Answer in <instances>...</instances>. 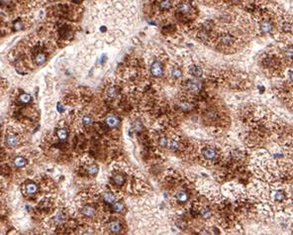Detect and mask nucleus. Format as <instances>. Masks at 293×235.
Returning a JSON list of instances; mask_svg holds the SVG:
<instances>
[{"label": "nucleus", "mask_w": 293, "mask_h": 235, "mask_svg": "<svg viewBox=\"0 0 293 235\" xmlns=\"http://www.w3.org/2000/svg\"><path fill=\"white\" fill-rule=\"evenodd\" d=\"M202 154L206 160H214L217 157V151L212 147H206L203 149Z\"/></svg>", "instance_id": "nucleus-1"}, {"label": "nucleus", "mask_w": 293, "mask_h": 235, "mask_svg": "<svg viewBox=\"0 0 293 235\" xmlns=\"http://www.w3.org/2000/svg\"><path fill=\"white\" fill-rule=\"evenodd\" d=\"M186 87L192 92H198L201 89V83L197 80H188Z\"/></svg>", "instance_id": "nucleus-2"}, {"label": "nucleus", "mask_w": 293, "mask_h": 235, "mask_svg": "<svg viewBox=\"0 0 293 235\" xmlns=\"http://www.w3.org/2000/svg\"><path fill=\"white\" fill-rule=\"evenodd\" d=\"M151 72L155 77H161L163 75V67L159 62H155L151 67Z\"/></svg>", "instance_id": "nucleus-3"}, {"label": "nucleus", "mask_w": 293, "mask_h": 235, "mask_svg": "<svg viewBox=\"0 0 293 235\" xmlns=\"http://www.w3.org/2000/svg\"><path fill=\"white\" fill-rule=\"evenodd\" d=\"M273 29V24L270 22V21H263L260 24V31L261 33L263 34H268L270 33Z\"/></svg>", "instance_id": "nucleus-4"}, {"label": "nucleus", "mask_w": 293, "mask_h": 235, "mask_svg": "<svg viewBox=\"0 0 293 235\" xmlns=\"http://www.w3.org/2000/svg\"><path fill=\"white\" fill-rule=\"evenodd\" d=\"M105 122L109 127L113 128V127H116L117 125L119 124V119H118V117H116L115 115H109L106 117Z\"/></svg>", "instance_id": "nucleus-5"}, {"label": "nucleus", "mask_w": 293, "mask_h": 235, "mask_svg": "<svg viewBox=\"0 0 293 235\" xmlns=\"http://www.w3.org/2000/svg\"><path fill=\"white\" fill-rule=\"evenodd\" d=\"M82 214L87 216V217H91V216H93L95 214V208H94L93 206L86 205L82 208Z\"/></svg>", "instance_id": "nucleus-6"}, {"label": "nucleus", "mask_w": 293, "mask_h": 235, "mask_svg": "<svg viewBox=\"0 0 293 235\" xmlns=\"http://www.w3.org/2000/svg\"><path fill=\"white\" fill-rule=\"evenodd\" d=\"M189 72L193 75V77H201V75H202L203 70H202V69H201L199 66H192L191 67H190Z\"/></svg>", "instance_id": "nucleus-7"}, {"label": "nucleus", "mask_w": 293, "mask_h": 235, "mask_svg": "<svg viewBox=\"0 0 293 235\" xmlns=\"http://www.w3.org/2000/svg\"><path fill=\"white\" fill-rule=\"evenodd\" d=\"M110 230H111L113 233H119L121 231V224L118 221H112L111 223L109 224Z\"/></svg>", "instance_id": "nucleus-8"}, {"label": "nucleus", "mask_w": 293, "mask_h": 235, "mask_svg": "<svg viewBox=\"0 0 293 235\" xmlns=\"http://www.w3.org/2000/svg\"><path fill=\"white\" fill-rule=\"evenodd\" d=\"M178 11L180 13H182V14H186V13H188L190 11V9H191V7H190V5L186 3V2H182V3H180L178 5Z\"/></svg>", "instance_id": "nucleus-9"}, {"label": "nucleus", "mask_w": 293, "mask_h": 235, "mask_svg": "<svg viewBox=\"0 0 293 235\" xmlns=\"http://www.w3.org/2000/svg\"><path fill=\"white\" fill-rule=\"evenodd\" d=\"M6 143L7 145L10 146V147H14V146L17 145L18 143V138L15 136V135H9L6 138Z\"/></svg>", "instance_id": "nucleus-10"}, {"label": "nucleus", "mask_w": 293, "mask_h": 235, "mask_svg": "<svg viewBox=\"0 0 293 235\" xmlns=\"http://www.w3.org/2000/svg\"><path fill=\"white\" fill-rule=\"evenodd\" d=\"M103 200L107 203H112L115 202V195L111 192H106L103 194Z\"/></svg>", "instance_id": "nucleus-11"}, {"label": "nucleus", "mask_w": 293, "mask_h": 235, "mask_svg": "<svg viewBox=\"0 0 293 235\" xmlns=\"http://www.w3.org/2000/svg\"><path fill=\"white\" fill-rule=\"evenodd\" d=\"M273 198L276 202H283L285 200V194L283 190H276L273 194Z\"/></svg>", "instance_id": "nucleus-12"}, {"label": "nucleus", "mask_w": 293, "mask_h": 235, "mask_svg": "<svg viewBox=\"0 0 293 235\" xmlns=\"http://www.w3.org/2000/svg\"><path fill=\"white\" fill-rule=\"evenodd\" d=\"M46 55L45 54H43V53H40V54H38L36 56V58H35V62H36V64L38 65V66H41V65H43L44 62H46Z\"/></svg>", "instance_id": "nucleus-13"}, {"label": "nucleus", "mask_w": 293, "mask_h": 235, "mask_svg": "<svg viewBox=\"0 0 293 235\" xmlns=\"http://www.w3.org/2000/svg\"><path fill=\"white\" fill-rule=\"evenodd\" d=\"M176 198H177V200H179L180 202H185L188 200V195L185 192L180 190V192H178L176 194Z\"/></svg>", "instance_id": "nucleus-14"}, {"label": "nucleus", "mask_w": 293, "mask_h": 235, "mask_svg": "<svg viewBox=\"0 0 293 235\" xmlns=\"http://www.w3.org/2000/svg\"><path fill=\"white\" fill-rule=\"evenodd\" d=\"M171 5H172L171 0H161L159 7H161V10H168L171 7Z\"/></svg>", "instance_id": "nucleus-15"}, {"label": "nucleus", "mask_w": 293, "mask_h": 235, "mask_svg": "<svg viewBox=\"0 0 293 235\" xmlns=\"http://www.w3.org/2000/svg\"><path fill=\"white\" fill-rule=\"evenodd\" d=\"M113 180H114V182L117 185V186H122L123 182L125 181V177L122 174H118V175H116V176H114Z\"/></svg>", "instance_id": "nucleus-16"}, {"label": "nucleus", "mask_w": 293, "mask_h": 235, "mask_svg": "<svg viewBox=\"0 0 293 235\" xmlns=\"http://www.w3.org/2000/svg\"><path fill=\"white\" fill-rule=\"evenodd\" d=\"M37 190H38V187H37V186L35 184H29L26 186V192L29 195H32V194H35V192H37Z\"/></svg>", "instance_id": "nucleus-17"}, {"label": "nucleus", "mask_w": 293, "mask_h": 235, "mask_svg": "<svg viewBox=\"0 0 293 235\" xmlns=\"http://www.w3.org/2000/svg\"><path fill=\"white\" fill-rule=\"evenodd\" d=\"M26 160L23 157H17L16 159L14 160V164H15V166H17V167H19V168H21V167H24L26 165Z\"/></svg>", "instance_id": "nucleus-18"}, {"label": "nucleus", "mask_w": 293, "mask_h": 235, "mask_svg": "<svg viewBox=\"0 0 293 235\" xmlns=\"http://www.w3.org/2000/svg\"><path fill=\"white\" fill-rule=\"evenodd\" d=\"M87 172L90 176H95L98 173V167L96 165H91L87 168Z\"/></svg>", "instance_id": "nucleus-19"}, {"label": "nucleus", "mask_w": 293, "mask_h": 235, "mask_svg": "<svg viewBox=\"0 0 293 235\" xmlns=\"http://www.w3.org/2000/svg\"><path fill=\"white\" fill-rule=\"evenodd\" d=\"M284 56L286 57L287 59H293V46H289L285 49Z\"/></svg>", "instance_id": "nucleus-20"}, {"label": "nucleus", "mask_w": 293, "mask_h": 235, "mask_svg": "<svg viewBox=\"0 0 293 235\" xmlns=\"http://www.w3.org/2000/svg\"><path fill=\"white\" fill-rule=\"evenodd\" d=\"M123 209H124V205L122 202H116L113 204V210L115 212H122Z\"/></svg>", "instance_id": "nucleus-21"}, {"label": "nucleus", "mask_w": 293, "mask_h": 235, "mask_svg": "<svg viewBox=\"0 0 293 235\" xmlns=\"http://www.w3.org/2000/svg\"><path fill=\"white\" fill-rule=\"evenodd\" d=\"M57 137L59 138L61 140H65L67 138V130L64 129H59L57 131Z\"/></svg>", "instance_id": "nucleus-22"}, {"label": "nucleus", "mask_w": 293, "mask_h": 235, "mask_svg": "<svg viewBox=\"0 0 293 235\" xmlns=\"http://www.w3.org/2000/svg\"><path fill=\"white\" fill-rule=\"evenodd\" d=\"M233 40H234V39H233L232 36L228 35V34H226V35H224L223 37H222V42H223L224 44H226V45L231 44L233 42Z\"/></svg>", "instance_id": "nucleus-23"}, {"label": "nucleus", "mask_w": 293, "mask_h": 235, "mask_svg": "<svg viewBox=\"0 0 293 235\" xmlns=\"http://www.w3.org/2000/svg\"><path fill=\"white\" fill-rule=\"evenodd\" d=\"M20 100L22 101L23 103H28L30 102L31 100V95L28 94V93H23V94L20 95Z\"/></svg>", "instance_id": "nucleus-24"}, {"label": "nucleus", "mask_w": 293, "mask_h": 235, "mask_svg": "<svg viewBox=\"0 0 293 235\" xmlns=\"http://www.w3.org/2000/svg\"><path fill=\"white\" fill-rule=\"evenodd\" d=\"M171 75L174 78H178L181 77V70L178 69H173L171 70Z\"/></svg>", "instance_id": "nucleus-25"}, {"label": "nucleus", "mask_w": 293, "mask_h": 235, "mask_svg": "<svg viewBox=\"0 0 293 235\" xmlns=\"http://www.w3.org/2000/svg\"><path fill=\"white\" fill-rule=\"evenodd\" d=\"M201 215H202L204 218H209L211 216V212L208 208H203V209L201 210Z\"/></svg>", "instance_id": "nucleus-26"}, {"label": "nucleus", "mask_w": 293, "mask_h": 235, "mask_svg": "<svg viewBox=\"0 0 293 235\" xmlns=\"http://www.w3.org/2000/svg\"><path fill=\"white\" fill-rule=\"evenodd\" d=\"M166 146H168V148H171V149H176L177 147H178V143H176L173 140H171V141L168 140L167 141Z\"/></svg>", "instance_id": "nucleus-27"}, {"label": "nucleus", "mask_w": 293, "mask_h": 235, "mask_svg": "<svg viewBox=\"0 0 293 235\" xmlns=\"http://www.w3.org/2000/svg\"><path fill=\"white\" fill-rule=\"evenodd\" d=\"M82 121H83V124H84L85 126H89V125L92 124V119H91L89 116H84L83 117V119H82Z\"/></svg>", "instance_id": "nucleus-28"}, {"label": "nucleus", "mask_w": 293, "mask_h": 235, "mask_svg": "<svg viewBox=\"0 0 293 235\" xmlns=\"http://www.w3.org/2000/svg\"><path fill=\"white\" fill-rule=\"evenodd\" d=\"M108 95L110 97H114V96L116 95V90H115L114 88H110L108 90Z\"/></svg>", "instance_id": "nucleus-29"}, {"label": "nucleus", "mask_w": 293, "mask_h": 235, "mask_svg": "<svg viewBox=\"0 0 293 235\" xmlns=\"http://www.w3.org/2000/svg\"><path fill=\"white\" fill-rule=\"evenodd\" d=\"M290 28H291V27H290V25L287 24V23H286V24H283V30L284 31H289Z\"/></svg>", "instance_id": "nucleus-30"}, {"label": "nucleus", "mask_w": 293, "mask_h": 235, "mask_svg": "<svg viewBox=\"0 0 293 235\" xmlns=\"http://www.w3.org/2000/svg\"><path fill=\"white\" fill-rule=\"evenodd\" d=\"M290 80H291L292 82H293V70H292V72H290Z\"/></svg>", "instance_id": "nucleus-31"}, {"label": "nucleus", "mask_w": 293, "mask_h": 235, "mask_svg": "<svg viewBox=\"0 0 293 235\" xmlns=\"http://www.w3.org/2000/svg\"><path fill=\"white\" fill-rule=\"evenodd\" d=\"M231 1H232V2H239L240 0H231Z\"/></svg>", "instance_id": "nucleus-32"}, {"label": "nucleus", "mask_w": 293, "mask_h": 235, "mask_svg": "<svg viewBox=\"0 0 293 235\" xmlns=\"http://www.w3.org/2000/svg\"><path fill=\"white\" fill-rule=\"evenodd\" d=\"M74 1H77V0H74Z\"/></svg>", "instance_id": "nucleus-33"}]
</instances>
